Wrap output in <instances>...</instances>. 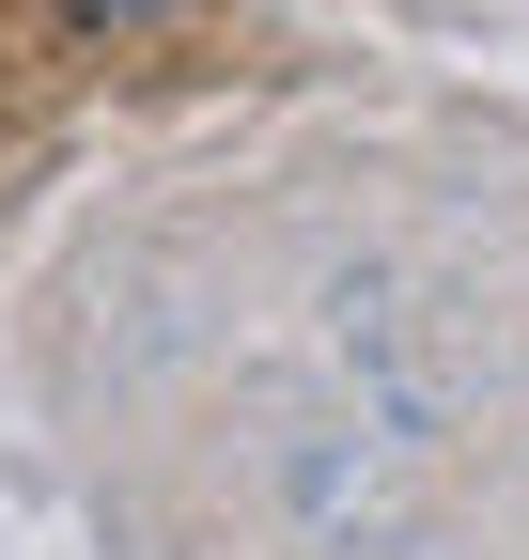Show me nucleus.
<instances>
[{
	"instance_id": "nucleus-1",
	"label": "nucleus",
	"mask_w": 529,
	"mask_h": 560,
	"mask_svg": "<svg viewBox=\"0 0 529 560\" xmlns=\"http://www.w3.org/2000/svg\"><path fill=\"white\" fill-rule=\"evenodd\" d=\"M125 16H156V0H62V32H125Z\"/></svg>"
}]
</instances>
